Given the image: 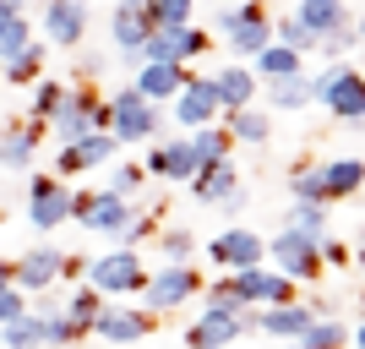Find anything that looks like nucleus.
Instances as JSON below:
<instances>
[{"mask_svg":"<svg viewBox=\"0 0 365 349\" xmlns=\"http://www.w3.org/2000/svg\"><path fill=\"white\" fill-rule=\"evenodd\" d=\"M267 104L273 109H305L311 104V76L289 71V76H278V82H267Z\"/></svg>","mask_w":365,"mask_h":349,"instance_id":"nucleus-33","label":"nucleus"},{"mask_svg":"<svg viewBox=\"0 0 365 349\" xmlns=\"http://www.w3.org/2000/svg\"><path fill=\"white\" fill-rule=\"evenodd\" d=\"M317 251H322V268H349V262H354V251L344 241H333V235H322Z\"/></svg>","mask_w":365,"mask_h":349,"instance_id":"nucleus-46","label":"nucleus"},{"mask_svg":"<svg viewBox=\"0 0 365 349\" xmlns=\"http://www.w3.org/2000/svg\"><path fill=\"white\" fill-rule=\"evenodd\" d=\"M0 349H44V322L33 317V311L0 322Z\"/></svg>","mask_w":365,"mask_h":349,"instance_id":"nucleus-32","label":"nucleus"},{"mask_svg":"<svg viewBox=\"0 0 365 349\" xmlns=\"http://www.w3.org/2000/svg\"><path fill=\"white\" fill-rule=\"evenodd\" d=\"M142 186H148V169H142V164H131V158H125V164H115V158H109V181H104L109 197H125V202H131Z\"/></svg>","mask_w":365,"mask_h":349,"instance_id":"nucleus-38","label":"nucleus"},{"mask_svg":"<svg viewBox=\"0 0 365 349\" xmlns=\"http://www.w3.org/2000/svg\"><path fill=\"white\" fill-rule=\"evenodd\" d=\"M284 224H289V229H305V235H317V241H322V235H327V208H322V202H294Z\"/></svg>","mask_w":365,"mask_h":349,"instance_id":"nucleus-41","label":"nucleus"},{"mask_svg":"<svg viewBox=\"0 0 365 349\" xmlns=\"http://www.w3.org/2000/svg\"><path fill=\"white\" fill-rule=\"evenodd\" d=\"M197 11V0H148V22L153 28H185Z\"/></svg>","mask_w":365,"mask_h":349,"instance_id":"nucleus-40","label":"nucleus"},{"mask_svg":"<svg viewBox=\"0 0 365 349\" xmlns=\"http://www.w3.org/2000/svg\"><path fill=\"white\" fill-rule=\"evenodd\" d=\"M191 197L202 202V208H218V202L229 197V191H240V164H235V158H213V164H197V175H191Z\"/></svg>","mask_w":365,"mask_h":349,"instance_id":"nucleus-21","label":"nucleus"},{"mask_svg":"<svg viewBox=\"0 0 365 349\" xmlns=\"http://www.w3.org/2000/svg\"><path fill=\"white\" fill-rule=\"evenodd\" d=\"M202 251H207V262H213L218 273H240V268H257V262H267V251H262V235H257V229H245V224L218 229V235L202 246Z\"/></svg>","mask_w":365,"mask_h":349,"instance_id":"nucleus-8","label":"nucleus"},{"mask_svg":"<svg viewBox=\"0 0 365 349\" xmlns=\"http://www.w3.org/2000/svg\"><path fill=\"white\" fill-rule=\"evenodd\" d=\"M28 88H33V93H28V121H33V126H44L49 115H55V104H61L66 82H61V76H33Z\"/></svg>","mask_w":365,"mask_h":349,"instance_id":"nucleus-34","label":"nucleus"},{"mask_svg":"<svg viewBox=\"0 0 365 349\" xmlns=\"http://www.w3.org/2000/svg\"><path fill=\"white\" fill-rule=\"evenodd\" d=\"M284 349H300V344H284Z\"/></svg>","mask_w":365,"mask_h":349,"instance_id":"nucleus-53","label":"nucleus"},{"mask_svg":"<svg viewBox=\"0 0 365 349\" xmlns=\"http://www.w3.org/2000/svg\"><path fill=\"white\" fill-rule=\"evenodd\" d=\"M218 126L229 131V142H245V148H267V142H273V121H267V109H257V104L224 109Z\"/></svg>","mask_w":365,"mask_h":349,"instance_id":"nucleus-25","label":"nucleus"},{"mask_svg":"<svg viewBox=\"0 0 365 349\" xmlns=\"http://www.w3.org/2000/svg\"><path fill=\"white\" fill-rule=\"evenodd\" d=\"M44 44L55 49H82L88 44V0H44Z\"/></svg>","mask_w":365,"mask_h":349,"instance_id":"nucleus-12","label":"nucleus"},{"mask_svg":"<svg viewBox=\"0 0 365 349\" xmlns=\"http://www.w3.org/2000/svg\"><path fill=\"white\" fill-rule=\"evenodd\" d=\"M273 44H289V49L305 55V49H317V39H311V33L294 22V11H289V16H278V22H273Z\"/></svg>","mask_w":365,"mask_h":349,"instance_id":"nucleus-43","label":"nucleus"},{"mask_svg":"<svg viewBox=\"0 0 365 349\" xmlns=\"http://www.w3.org/2000/svg\"><path fill=\"white\" fill-rule=\"evenodd\" d=\"M305 55L300 49H289V44H262L257 55H251V76L257 82H278V76H289V71H305Z\"/></svg>","mask_w":365,"mask_h":349,"instance_id":"nucleus-27","label":"nucleus"},{"mask_svg":"<svg viewBox=\"0 0 365 349\" xmlns=\"http://www.w3.org/2000/svg\"><path fill=\"white\" fill-rule=\"evenodd\" d=\"M33 39H38V33H33L28 11H11V16H0V66L11 61V55H22V49H28Z\"/></svg>","mask_w":365,"mask_h":349,"instance_id":"nucleus-35","label":"nucleus"},{"mask_svg":"<svg viewBox=\"0 0 365 349\" xmlns=\"http://www.w3.org/2000/svg\"><path fill=\"white\" fill-rule=\"evenodd\" d=\"M153 328H158V317H153V311H142V305H109V300H104L88 333H98L104 344L125 349V344H142V338H148Z\"/></svg>","mask_w":365,"mask_h":349,"instance_id":"nucleus-11","label":"nucleus"},{"mask_svg":"<svg viewBox=\"0 0 365 349\" xmlns=\"http://www.w3.org/2000/svg\"><path fill=\"white\" fill-rule=\"evenodd\" d=\"M28 224L38 229V235L71 224V186H66L61 175H33L28 181Z\"/></svg>","mask_w":365,"mask_h":349,"instance_id":"nucleus-7","label":"nucleus"},{"mask_svg":"<svg viewBox=\"0 0 365 349\" xmlns=\"http://www.w3.org/2000/svg\"><path fill=\"white\" fill-rule=\"evenodd\" d=\"M148 175H158V181H169V186H180V181H191L197 175V153H191V142H185V131L180 137H153V153H148Z\"/></svg>","mask_w":365,"mask_h":349,"instance_id":"nucleus-17","label":"nucleus"},{"mask_svg":"<svg viewBox=\"0 0 365 349\" xmlns=\"http://www.w3.org/2000/svg\"><path fill=\"white\" fill-rule=\"evenodd\" d=\"M93 104H98V93L88 88V82H82V88H71V82H66V93H61V104H55V115H49L44 121V131L55 142H76V137H88L93 126H88V115H93Z\"/></svg>","mask_w":365,"mask_h":349,"instance_id":"nucleus-13","label":"nucleus"},{"mask_svg":"<svg viewBox=\"0 0 365 349\" xmlns=\"http://www.w3.org/2000/svg\"><path fill=\"white\" fill-rule=\"evenodd\" d=\"M82 268H88V257H61V278H71V284L82 278Z\"/></svg>","mask_w":365,"mask_h":349,"instance_id":"nucleus-50","label":"nucleus"},{"mask_svg":"<svg viewBox=\"0 0 365 349\" xmlns=\"http://www.w3.org/2000/svg\"><path fill=\"white\" fill-rule=\"evenodd\" d=\"M245 333V311H218V305H202V317L185 328V349H229Z\"/></svg>","mask_w":365,"mask_h":349,"instance_id":"nucleus-16","label":"nucleus"},{"mask_svg":"<svg viewBox=\"0 0 365 349\" xmlns=\"http://www.w3.org/2000/svg\"><path fill=\"white\" fill-rule=\"evenodd\" d=\"M185 76H191V66H180V61H148V66H137L131 88H137L142 98H153V104H169V98L185 88Z\"/></svg>","mask_w":365,"mask_h":349,"instance_id":"nucleus-23","label":"nucleus"},{"mask_svg":"<svg viewBox=\"0 0 365 349\" xmlns=\"http://www.w3.org/2000/svg\"><path fill=\"white\" fill-rule=\"evenodd\" d=\"M82 278H88L104 300H115V295H137L142 284H148V262L137 257V246H115V251H104V257H88V268H82Z\"/></svg>","mask_w":365,"mask_h":349,"instance_id":"nucleus-4","label":"nucleus"},{"mask_svg":"<svg viewBox=\"0 0 365 349\" xmlns=\"http://www.w3.org/2000/svg\"><path fill=\"white\" fill-rule=\"evenodd\" d=\"M115 153H120V142L109 137V131H88V137H76V142H66V148H61L55 175H88V169H104Z\"/></svg>","mask_w":365,"mask_h":349,"instance_id":"nucleus-18","label":"nucleus"},{"mask_svg":"<svg viewBox=\"0 0 365 349\" xmlns=\"http://www.w3.org/2000/svg\"><path fill=\"white\" fill-rule=\"evenodd\" d=\"M131 213L137 208L125 197H109V191H71V224L93 229V235H109V241H115Z\"/></svg>","mask_w":365,"mask_h":349,"instance_id":"nucleus-9","label":"nucleus"},{"mask_svg":"<svg viewBox=\"0 0 365 349\" xmlns=\"http://www.w3.org/2000/svg\"><path fill=\"white\" fill-rule=\"evenodd\" d=\"M0 284H11V262H0Z\"/></svg>","mask_w":365,"mask_h":349,"instance_id":"nucleus-51","label":"nucleus"},{"mask_svg":"<svg viewBox=\"0 0 365 349\" xmlns=\"http://www.w3.org/2000/svg\"><path fill=\"white\" fill-rule=\"evenodd\" d=\"M207 82H213V93H218V115H224V109H245V104H257V76H251V66H245V61L218 66Z\"/></svg>","mask_w":365,"mask_h":349,"instance_id":"nucleus-24","label":"nucleus"},{"mask_svg":"<svg viewBox=\"0 0 365 349\" xmlns=\"http://www.w3.org/2000/svg\"><path fill=\"white\" fill-rule=\"evenodd\" d=\"M153 235H158V213H131L115 241H120V246H142V241H153Z\"/></svg>","mask_w":365,"mask_h":349,"instance_id":"nucleus-42","label":"nucleus"},{"mask_svg":"<svg viewBox=\"0 0 365 349\" xmlns=\"http://www.w3.org/2000/svg\"><path fill=\"white\" fill-rule=\"evenodd\" d=\"M262 251L273 257V268L284 278H294V284H311V278L322 273V251H317V235H305V229H278L273 241H262Z\"/></svg>","mask_w":365,"mask_h":349,"instance_id":"nucleus-6","label":"nucleus"},{"mask_svg":"<svg viewBox=\"0 0 365 349\" xmlns=\"http://www.w3.org/2000/svg\"><path fill=\"white\" fill-rule=\"evenodd\" d=\"M0 224H6V208H0Z\"/></svg>","mask_w":365,"mask_h":349,"instance_id":"nucleus-52","label":"nucleus"},{"mask_svg":"<svg viewBox=\"0 0 365 349\" xmlns=\"http://www.w3.org/2000/svg\"><path fill=\"white\" fill-rule=\"evenodd\" d=\"M164 131V104L142 98L131 82L109 93V137L115 142H153Z\"/></svg>","mask_w":365,"mask_h":349,"instance_id":"nucleus-3","label":"nucleus"},{"mask_svg":"<svg viewBox=\"0 0 365 349\" xmlns=\"http://www.w3.org/2000/svg\"><path fill=\"white\" fill-rule=\"evenodd\" d=\"M311 305H300V295L294 300H284V305H262V311H245V333H267V338H278V344H294V338L311 328Z\"/></svg>","mask_w":365,"mask_h":349,"instance_id":"nucleus-14","label":"nucleus"},{"mask_svg":"<svg viewBox=\"0 0 365 349\" xmlns=\"http://www.w3.org/2000/svg\"><path fill=\"white\" fill-rule=\"evenodd\" d=\"M28 311V295L16 284H0V322H11V317H22Z\"/></svg>","mask_w":365,"mask_h":349,"instance_id":"nucleus-48","label":"nucleus"},{"mask_svg":"<svg viewBox=\"0 0 365 349\" xmlns=\"http://www.w3.org/2000/svg\"><path fill=\"white\" fill-rule=\"evenodd\" d=\"M229 284H235L240 305H284V300H294V295H300V284H294V278H284L273 262L240 268V273H229Z\"/></svg>","mask_w":365,"mask_h":349,"instance_id":"nucleus-10","label":"nucleus"},{"mask_svg":"<svg viewBox=\"0 0 365 349\" xmlns=\"http://www.w3.org/2000/svg\"><path fill=\"white\" fill-rule=\"evenodd\" d=\"M98 71H104V61H98V55H88V49H76V76H88V82H93Z\"/></svg>","mask_w":365,"mask_h":349,"instance_id":"nucleus-49","label":"nucleus"},{"mask_svg":"<svg viewBox=\"0 0 365 349\" xmlns=\"http://www.w3.org/2000/svg\"><path fill=\"white\" fill-rule=\"evenodd\" d=\"M344 16H349V0H300V6H294V22H300L311 39L333 33Z\"/></svg>","mask_w":365,"mask_h":349,"instance_id":"nucleus-28","label":"nucleus"},{"mask_svg":"<svg viewBox=\"0 0 365 349\" xmlns=\"http://www.w3.org/2000/svg\"><path fill=\"white\" fill-rule=\"evenodd\" d=\"M317 49L322 55H327V61H344V55H349V49H360V16H344V22H338L333 33H322L317 39Z\"/></svg>","mask_w":365,"mask_h":349,"instance_id":"nucleus-37","label":"nucleus"},{"mask_svg":"<svg viewBox=\"0 0 365 349\" xmlns=\"http://www.w3.org/2000/svg\"><path fill=\"white\" fill-rule=\"evenodd\" d=\"M158 251H164V262H191L197 257V235L191 229H180V224H158Z\"/></svg>","mask_w":365,"mask_h":349,"instance_id":"nucleus-39","label":"nucleus"},{"mask_svg":"<svg viewBox=\"0 0 365 349\" xmlns=\"http://www.w3.org/2000/svg\"><path fill=\"white\" fill-rule=\"evenodd\" d=\"M294 344L300 349H344L349 344V328H344L338 317H311V328H305Z\"/></svg>","mask_w":365,"mask_h":349,"instance_id":"nucleus-36","label":"nucleus"},{"mask_svg":"<svg viewBox=\"0 0 365 349\" xmlns=\"http://www.w3.org/2000/svg\"><path fill=\"white\" fill-rule=\"evenodd\" d=\"M98 305H104V295L88 284V278H76V289H71V300H61V311H66V322H71L76 333L88 338V328H93V317H98Z\"/></svg>","mask_w":365,"mask_h":349,"instance_id":"nucleus-30","label":"nucleus"},{"mask_svg":"<svg viewBox=\"0 0 365 349\" xmlns=\"http://www.w3.org/2000/svg\"><path fill=\"white\" fill-rule=\"evenodd\" d=\"M207 305H218V311H245L240 295H235V284H229V273L218 278V284H207Z\"/></svg>","mask_w":365,"mask_h":349,"instance_id":"nucleus-47","label":"nucleus"},{"mask_svg":"<svg viewBox=\"0 0 365 349\" xmlns=\"http://www.w3.org/2000/svg\"><path fill=\"white\" fill-rule=\"evenodd\" d=\"M61 246H33L22 257H11V284L22 295H38V289H55L61 284Z\"/></svg>","mask_w":365,"mask_h":349,"instance_id":"nucleus-15","label":"nucleus"},{"mask_svg":"<svg viewBox=\"0 0 365 349\" xmlns=\"http://www.w3.org/2000/svg\"><path fill=\"white\" fill-rule=\"evenodd\" d=\"M137 295H142V311L169 317L175 305H185V300H197V295H202V273L191 268V262H164L158 273H148V284H142Z\"/></svg>","mask_w":365,"mask_h":349,"instance_id":"nucleus-5","label":"nucleus"},{"mask_svg":"<svg viewBox=\"0 0 365 349\" xmlns=\"http://www.w3.org/2000/svg\"><path fill=\"white\" fill-rule=\"evenodd\" d=\"M289 197H294V202H322V208H327V197H322V175H317V169H294V175H289Z\"/></svg>","mask_w":365,"mask_h":349,"instance_id":"nucleus-45","label":"nucleus"},{"mask_svg":"<svg viewBox=\"0 0 365 349\" xmlns=\"http://www.w3.org/2000/svg\"><path fill=\"white\" fill-rule=\"evenodd\" d=\"M38 322H44V349H71L76 338H82L71 322H66V311H55V317H38Z\"/></svg>","mask_w":365,"mask_h":349,"instance_id":"nucleus-44","label":"nucleus"},{"mask_svg":"<svg viewBox=\"0 0 365 349\" xmlns=\"http://www.w3.org/2000/svg\"><path fill=\"white\" fill-rule=\"evenodd\" d=\"M311 104H327L333 121L360 126L365 121V76H360V66L333 61L322 76H311Z\"/></svg>","mask_w":365,"mask_h":349,"instance_id":"nucleus-2","label":"nucleus"},{"mask_svg":"<svg viewBox=\"0 0 365 349\" xmlns=\"http://www.w3.org/2000/svg\"><path fill=\"white\" fill-rule=\"evenodd\" d=\"M38 137H44V126H33V121H11V126H0V169H11V175H28L33 158H38Z\"/></svg>","mask_w":365,"mask_h":349,"instance_id":"nucleus-22","label":"nucleus"},{"mask_svg":"<svg viewBox=\"0 0 365 349\" xmlns=\"http://www.w3.org/2000/svg\"><path fill=\"white\" fill-rule=\"evenodd\" d=\"M317 175H322V197H327V202L360 197V186H365V164L354 158V153H349V158H333V164H322Z\"/></svg>","mask_w":365,"mask_h":349,"instance_id":"nucleus-26","label":"nucleus"},{"mask_svg":"<svg viewBox=\"0 0 365 349\" xmlns=\"http://www.w3.org/2000/svg\"><path fill=\"white\" fill-rule=\"evenodd\" d=\"M213 28L224 33V49L235 61H251L262 44H273V16L262 0H235V6H218Z\"/></svg>","mask_w":365,"mask_h":349,"instance_id":"nucleus-1","label":"nucleus"},{"mask_svg":"<svg viewBox=\"0 0 365 349\" xmlns=\"http://www.w3.org/2000/svg\"><path fill=\"white\" fill-rule=\"evenodd\" d=\"M44 55H49V44H38V39H33L22 55H11V61L0 66V76H6L11 88H28L33 76H44Z\"/></svg>","mask_w":365,"mask_h":349,"instance_id":"nucleus-31","label":"nucleus"},{"mask_svg":"<svg viewBox=\"0 0 365 349\" xmlns=\"http://www.w3.org/2000/svg\"><path fill=\"white\" fill-rule=\"evenodd\" d=\"M185 142H191V153H197V164H213V158H235V142H229V131H224L218 121L191 126V131H185Z\"/></svg>","mask_w":365,"mask_h":349,"instance_id":"nucleus-29","label":"nucleus"},{"mask_svg":"<svg viewBox=\"0 0 365 349\" xmlns=\"http://www.w3.org/2000/svg\"><path fill=\"white\" fill-rule=\"evenodd\" d=\"M169 115H175L180 131L218 121V93H213V82H207V76H185V88L169 98Z\"/></svg>","mask_w":365,"mask_h":349,"instance_id":"nucleus-19","label":"nucleus"},{"mask_svg":"<svg viewBox=\"0 0 365 349\" xmlns=\"http://www.w3.org/2000/svg\"><path fill=\"white\" fill-rule=\"evenodd\" d=\"M153 33L148 11H131V6H120L115 0V11H109V44H115V55H120L131 71L142 66V39Z\"/></svg>","mask_w":365,"mask_h":349,"instance_id":"nucleus-20","label":"nucleus"}]
</instances>
